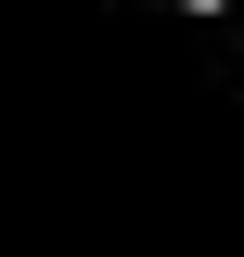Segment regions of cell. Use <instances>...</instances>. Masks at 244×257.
Segmentation results:
<instances>
[{
	"label": "cell",
	"mask_w": 244,
	"mask_h": 257,
	"mask_svg": "<svg viewBox=\"0 0 244 257\" xmlns=\"http://www.w3.org/2000/svg\"><path fill=\"white\" fill-rule=\"evenodd\" d=\"M206 13H218V0H206Z\"/></svg>",
	"instance_id": "1"
},
{
	"label": "cell",
	"mask_w": 244,
	"mask_h": 257,
	"mask_svg": "<svg viewBox=\"0 0 244 257\" xmlns=\"http://www.w3.org/2000/svg\"><path fill=\"white\" fill-rule=\"evenodd\" d=\"M231 13H244V0H231Z\"/></svg>",
	"instance_id": "2"
}]
</instances>
